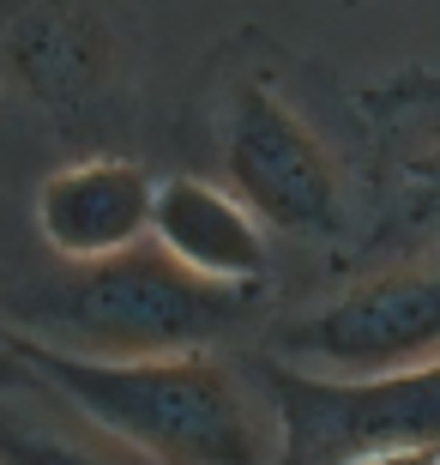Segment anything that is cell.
Listing matches in <instances>:
<instances>
[{"mask_svg": "<svg viewBox=\"0 0 440 465\" xmlns=\"http://www.w3.org/2000/svg\"><path fill=\"white\" fill-rule=\"evenodd\" d=\"M6 351L43 369L79 411L152 465H278V417L266 387H254L223 351L115 362L61 357L24 339H6Z\"/></svg>", "mask_w": 440, "mask_h": 465, "instance_id": "obj_2", "label": "cell"}, {"mask_svg": "<svg viewBox=\"0 0 440 465\" xmlns=\"http://www.w3.org/2000/svg\"><path fill=\"white\" fill-rule=\"evenodd\" d=\"M0 465H152L85 417L43 369L0 351Z\"/></svg>", "mask_w": 440, "mask_h": 465, "instance_id": "obj_10", "label": "cell"}, {"mask_svg": "<svg viewBox=\"0 0 440 465\" xmlns=\"http://www.w3.org/2000/svg\"><path fill=\"white\" fill-rule=\"evenodd\" d=\"M266 284H211L152 236L97 260L0 272V332L61 357H175L223 351L254 327Z\"/></svg>", "mask_w": 440, "mask_h": 465, "instance_id": "obj_1", "label": "cell"}, {"mask_svg": "<svg viewBox=\"0 0 440 465\" xmlns=\"http://www.w3.org/2000/svg\"><path fill=\"white\" fill-rule=\"evenodd\" d=\"M157 175L133 157H79L43 175L36 188V236L54 260H97L152 236Z\"/></svg>", "mask_w": 440, "mask_h": 465, "instance_id": "obj_8", "label": "cell"}, {"mask_svg": "<svg viewBox=\"0 0 440 465\" xmlns=\"http://www.w3.org/2000/svg\"><path fill=\"white\" fill-rule=\"evenodd\" d=\"M152 242L187 272L211 284H266L271 278V242L266 224L241 206L223 182L205 175H163L152 193Z\"/></svg>", "mask_w": 440, "mask_h": 465, "instance_id": "obj_9", "label": "cell"}, {"mask_svg": "<svg viewBox=\"0 0 440 465\" xmlns=\"http://www.w3.org/2000/svg\"><path fill=\"white\" fill-rule=\"evenodd\" d=\"M266 357L326 381H374L440 357V248L405 254L266 332Z\"/></svg>", "mask_w": 440, "mask_h": 465, "instance_id": "obj_4", "label": "cell"}, {"mask_svg": "<svg viewBox=\"0 0 440 465\" xmlns=\"http://www.w3.org/2000/svg\"><path fill=\"white\" fill-rule=\"evenodd\" d=\"M278 417V465H338L368 448H440V357L374 381H326L259 362Z\"/></svg>", "mask_w": 440, "mask_h": 465, "instance_id": "obj_6", "label": "cell"}, {"mask_svg": "<svg viewBox=\"0 0 440 465\" xmlns=\"http://www.w3.org/2000/svg\"><path fill=\"white\" fill-rule=\"evenodd\" d=\"M368 127V254H423L440 242V73L405 67L356 97Z\"/></svg>", "mask_w": 440, "mask_h": 465, "instance_id": "obj_7", "label": "cell"}, {"mask_svg": "<svg viewBox=\"0 0 440 465\" xmlns=\"http://www.w3.org/2000/svg\"><path fill=\"white\" fill-rule=\"evenodd\" d=\"M211 145L223 188L266 230L308 242L350 236V175L320 127L296 115L266 67H223L211 85Z\"/></svg>", "mask_w": 440, "mask_h": 465, "instance_id": "obj_3", "label": "cell"}, {"mask_svg": "<svg viewBox=\"0 0 440 465\" xmlns=\"http://www.w3.org/2000/svg\"><path fill=\"white\" fill-rule=\"evenodd\" d=\"M0 85L61 134H97L127 104V43L109 0H0Z\"/></svg>", "mask_w": 440, "mask_h": 465, "instance_id": "obj_5", "label": "cell"}, {"mask_svg": "<svg viewBox=\"0 0 440 465\" xmlns=\"http://www.w3.org/2000/svg\"><path fill=\"white\" fill-rule=\"evenodd\" d=\"M338 465H440V448H368Z\"/></svg>", "mask_w": 440, "mask_h": 465, "instance_id": "obj_11", "label": "cell"}, {"mask_svg": "<svg viewBox=\"0 0 440 465\" xmlns=\"http://www.w3.org/2000/svg\"><path fill=\"white\" fill-rule=\"evenodd\" d=\"M435 248H440V242H435Z\"/></svg>", "mask_w": 440, "mask_h": 465, "instance_id": "obj_12", "label": "cell"}]
</instances>
